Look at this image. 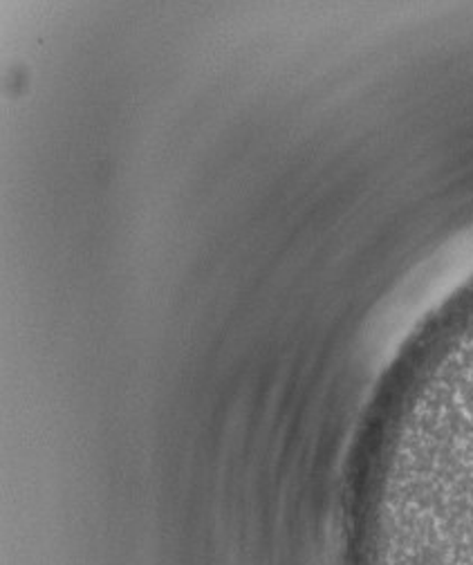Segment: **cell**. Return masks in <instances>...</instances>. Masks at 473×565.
I'll use <instances>...</instances> for the list:
<instances>
[{
  "mask_svg": "<svg viewBox=\"0 0 473 565\" xmlns=\"http://www.w3.org/2000/svg\"><path fill=\"white\" fill-rule=\"evenodd\" d=\"M416 565H473V406Z\"/></svg>",
  "mask_w": 473,
  "mask_h": 565,
  "instance_id": "obj_1",
  "label": "cell"
}]
</instances>
